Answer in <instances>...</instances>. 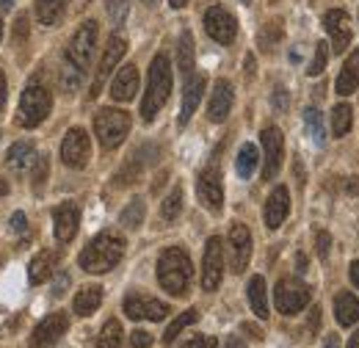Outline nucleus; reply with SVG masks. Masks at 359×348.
<instances>
[{"mask_svg":"<svg viewBox=\"0 0 359 348\" xmlns=\"http://www.w3.org/2000/svg\"><path fill=\"white\" fill-rule=\"evenodd\" d=\"M172 94V64L166 53H158L149 64V78H147V91L141 100V119L152 122L158 116V111L166 105Z\"/></svg>","mask_w":359,"mask_h":348,"instance_id":"f257e3e1","label":"nucleus"},{"mask_svg":"<svg viewBox=\"0 0 359 348\" xmlns=\"http://www.w3.org/2000/svg\"><path fill=\"white\" fill-rule=\"evenodd\" d=\"M257 163H260V152H257V147L255 144H243L241 147V152H238V161H235V172L241 180H249L255 169H257Z\"/></svg>","mask_w":359,"mask_h":348,"instance_id":"c756f323","label":"nucleus"},{"mask_svg":"<svg viewBox=\"0 0 359 348\" xmlns=\"http://www.w3.org/2000/svg\"><path fill=\"white\" fill-rule=\"evenodd\" d=\"M177 64H180V72H182L185 78L194 75V36H191V31H182V34H180Z\"/></svg>","mask_w":359,"mask_h":348,"instance_id":"7c9ffc66","label":"nucleus"},{"mask_svg":"<svg viewBox=\"0 0 359 348\" xmlns=\"http://www.w3.org/2000/svg\"><path fill=\"white\" fill-rule=\"evenodd\" d=\"M105 11H108V17L119 25V22L125 20V14H128V0H105Z\"/></svg>","mask_w":359,"mask_h":348,"instance_id":"a19ab883","label":"nucleus"},{"mask_svg":"<svg viewBox=\"0 0 359 348\" xmlns=\"http://www.w3.org/2000/svg\"><path fill=\"white\" fill-rule=\"evenodd\" d=\"M202 94H205V78L202 75H188L185 78V94H182V111H180V125L182 128L196 114V105H199Z\"/></svg>","mask_w":359,"mask_h":348,"instance_id":"aec40b11","label":"nucleus"},{"mask_svg":"<svg viewBox=\"0 0 359 348\" xmlns=\"http://www.w3.org/2000/svg\"><path fill=\"white\" fill-rule=\"evenodd\" d=\"M14 3H17V0H0V8H3V11H8Z\"/></svg>","mask_w":359,"mask_h":348,"instance_id":"bf43d9fd","label":"nucleus"},{"mask_svg":"<svg viewBox=\"0 0 359 348\" xmlns=\"http://www.w3.org/2000/svg\"><path fill=\"white\" fill-rule=\"evenodd\" d=\"M226 252H229V265H232L235 274H243L249 268V260H252V235H249L246 224L238 221V224L229 227V246H226Z\"/></svg>","mask_w":359,"mask_h":348,"instance_id":"ddd939ff","label":"nucleus"},{"mask_svg":"<svg viewBox=\"0 0 359 348\" xmlns=\"http://www.w3.org/2000/svg\"><path fill=\"white\" fill-rule=\"evenodd\" d=\"M296 262H299V271L304 274V271H307V257H304V255H299V257H296Z\"/></svg>","mask_w":359,"mask_h":348,"instance_id":"6e6d98bb","label":"nucleus"},{"mask_svg":"<svg viewBox=\"0 0 359 348\" xmlns=\"http://www.w3.org/2000/svg\"><path fill=\"white\" fill-rule=\"evenodd\" d=\"M249 304L255 309L257 318H269V293H266V279L263 276H252L249 279Z\"/></svg>","mask_w":359,"mask_h":348,"instance_id":"cd10ccee","label":"nucleus"},{"mask_svg":"<svg viewBox=\"0 0 359 348\" xmlns=\"http://www.w3.org/2000/svg\"><path fill=\"white\" fill-rule=\"evenodd\" d=\"M224 279V241L219 235H213L205 246V257H202V288L208 293L219 290Z\"/></svg>","mask_w":359,"mask_h":348,"instance_id":"6e6552de","label":"nucleus"},{"mask_svg":"<svg viewBox=\"0 0 359 348\" xmlns=\"http://www.w3.org/2000/svg\"><path fill=\"white\" fill-rule=\"evenodd\" d=\"M25 31H28V17L22 14V17L17 20V34H20V36H25Z\"/></svg>","mask_w":359,"mask_h":348,"instance_id":"864d4df0","label":"nucleus"},{"mask_svg":"<svg viewBox=\"0 0 359 348\" xmlns=\"http://www.w3.org/2000/svg\"><path fill=\"white\" fill-rule=\"evenodd\" d=\"M144 3H149V6H155V3H158V0H144Z\"/></svg>","mask_w":359,"mask_h":348,"instance_id":"e2e57ef3","label":"nucleus"},{"mask_svg":"<svg viewBox=\"0 0 359 348\" xmlns=\"http://www.w3.org/2000/svg\"><path fill=\"white\" fill-rule=\"evenodd\" d=\"M94 133L105 149H116L130 133V114L119 108H102L94 116Z\"/></svg>","mask_w":359,"mask_h":348,"instance_id":"39448f33","label":"nucleus"},{"mask_svg":"<svg viewBox=\"0 0 359 348\" xmlns=\"http://www.w3.org/2000/svg\"><path fill=\"white\" fill-rule=\"evenodd\" d=\"M273 302H276V309L282 315H296L302 312L304 307L310 304V288L293 276L287 279H279L276 282V290H273Z\"/></svg>","mask_w":359,"mask_h":348,"instance_id":"0eeeda50","label":"nucleus"},{"mask_svg":"<svg viewBox=\"0 0 359 348\" xmlns=\"http://www.w3.org/2000/svg\"><path fill=\"white\" fill-rule=\"evenodd\" d=\"M191 279H194V265L185 249L172 246L166 252H161L158 257V282L166 293L172 296H185L188 288H191Z\"/></svg>","mask_w":359,"mask_h":348,"instance_id":"f03ea898","label":"nucleus"},{"mask_svg":"<svg viewBox=\"0 0 359 348\" xmlns=\"http://www.w3.org/2000/svg\"><path fill=\"white\" fill-rule=\"evenodd\" d=\"M50 108H53V91L39 78L28 81V86H25L22 97H20V108H17L20 128H28V130L31 128H39L47 119Z\"/></svg>","mask_w":359,"mask_h":348,"instance_id":"20e7f679","label":"nucleus"},{"mask_svg":"<svg viewBox=\"0 0 359 348\" xmlns=\"http://www.w3.org/2000/svg\"><path fill=\"white\" fill-rule=\"evenodd\" d=\"M334 315L340 326H354L359 323V299L354 293H340L334 299Z\"/></svg>","mask_w":359,"mask_h":348,"instance_id":"bb28decb","label":"nucleus"},{"mask_svg":"<svg viewBox=\"0 0 359 348\" xmlns=\"http://www.w3.org/2000/svg\"><path fill=\"white\" fill-rule=\"evenodd\" d=\"M304 125H307V133L313 135V141L320 147L326 141V128H323V116L318 108H307L304 111Z\"/></svg>","mask_w":359,"mask_h":348,"instance_id":"c9c22d12","label":"nucleus"},{"mask_svg":"<svg viewBox=\"0 0 359 348\" xmlns=\"http://www.w3.org/2000/svg\"><path fill=\"white\" fill-rule=\"evenodd\" d=\"M279 36H282V22H269V25L260 31V44H263L266 50H271L273 44L279 42Z\"/></svg>","mask_w":359,"mask_h":348,"instance_id":"ea45409f","label":"nucleus"},{"mask_svg":"<svg viewBox=\"0 0 359 348\" xmlns=\"http://www.w3.org/2000/svg\"><path fill=\"white\" fill-rule=\"evenodd\" d=\"M8 194V182L6 180H0V196H6Z\"/></svg>","mask_w":359,"mask_h":348,"instance_id":"680f3d73","label":"nucleus"},{"mask_svg":"<svg viewBox=\"0 0 359 348\" xmlns=\"http://www.w3.org/2000/svg\"><path fill=\"white\" fill-rule=\"evenodd\" d=\"M122 257H125V241L114 232H100L81 252V268L89 274H105V271L116 268Z\"/></svg>","mask_w":359,"mask_h":348,"instance_id":"7ed1b4c3","label":"nucleus"},{"mask_svg":"<svg viewBox=\"0 0 359 348\" xmlns=\"http://www.w3.org/2000/svg\"><path fill=\"white\" fill-rule=\"evenodd\" d=\"M326 61H329V44L326 42H318L315 44V58L313 64H310V69H307V75H320L323 69H326Z\"/></svg>","mask_w":359,"mask_h":348,"instance_id":"58836bf2","label":"nucleus"},{"mask_svg":"<svg viewBox=\"0 0 359 348\" xmlns=\"http://www.w3.org/2000/svg\"><path fill=\"white\" fill-rule=\"evenodd\" d=\"M128 53V42H125V36H119V34H114L108 44H105V53H102V58H100V67H97V75H94V83H91V91L89 97H100V91L105 86V81H108V75L116 69V64L122 61V55Z\"/></svg>","mask_w":359,"mask_h":348,"instance_id":"9b49d317","label":"nucleus"},{"mask_svg":"<svg viewBox=\"0 0 359 348\" xmlns=\"http://www.w3.org/2000/svg\"><path fill=\"white\" fill-rule=\"evenodd\" d=\"M144 216H147V205H144V199H133V202L122 210L119 224L128 227V229H138V227L144 224Z\"/></svg>","mask_w":359,"mask_h":348,"instance_id":"72a5a7b5","label":"nucleus"},{"mask_svg":"<svg viewBox=\"0 0 359 348\" xmlns=\"http://www.w3.org/2000/svg\"><path fill=\"white\" fill-rule=\"evenodd\" d=\"M58 252L55 249H47V252H39L34 260H31V265H28V276H31V282L34 285H42V282H47L53 274H55V262H58Z\"/></svg>","mask_w":359,"mask_h":348,"instance_id":"b1692460","label":"nucleus"},{"mask_svg":"<svg viewBox=\"0 0 359 348\" xmlns=\"http://www.w3.org/2000/svg\"><path fill=\"white\" fill-rule=\"evenodd\" d=\"M232 111V86L226 81H216L210 102H208V119L210 122H224Z\"/></svg>","mask_w":359,"mask_h":348,"instance_id":"412c9836","label":"nucleus"},{"mask_svg":"<svg viewBox=\"0 0 359 348\" xmlns=\"http://www.w3.org/2000/svg\"><path fill=\"white\" fill-rule=\"evenodd\" d=\"M359 86V50H354L351 55H348V61L343 64V72H340V78H337V94H351V91H357Z\"/></svg>","mask_w":359,"mask_h":348,"instance_id":"a878e982","label":"nucleus"},{"mask_svg":"<svg viewBox=\"0 0 359 348\" xmlns=\"http://www.w3.org/2000/svg\"><path fill=\"white\" fill-rule=\"evenodd\" d=\"M182 348H219V340L213 335H196V337H191Z\"/></svg>","mask_w":359,"mask_h":348,"instance_id":"79ce46f5","label":"nucleus"},{"mask_svg":"<svg viewBox=\"0 0 359 348\" xmlns=\"http://www.w3.org/2000/svg\"><path fill=\"white\" fill-rule=\"evenodd\" d=\"M94 47H97V22L89 20V22H83V25L75 31L72 42L67 47L64 61L72 64L75 69H81V72L86 75V69L91 67V58H94Z\"/></svg>","mask_w":359,"mask_h":348,"instance_id":"423d86ee","label":"nucleus"},{"mask_svg":"<svg viewBox=\"0 0 359 348\" xmlns=\"http://www.w3.org/2000/svg\"><path fill=\"white\" fill-rule=\"evenodd\" d=\"M97 348H122V323H119L116 318H111V321L102 326Z\"/></svg>","mask_w":359,"mask_h":348,"instance_id":"f704fd0d","label":"nucleus"},{"mask_svg":"<svg viewBox=\"0 0 359 348\" xmlns=\"http://www.w3.org/2000/svg\"><path fill=\"white\" fill-rule=\"evenodd\" d=\"M6 163H8V169L14 174H25L28 169H34V163H36V149H34V144H31V141H17V144H11L8 152H6Z\"/></svg>","mask_w":359,"mask_h":348,"instance_id":"4be33fe9","label":"nucleus"},{"mask_svg":"<svg viewBox=\"0 0 359 348\" xmlns=\"http://www.w3.org/2000/svg\"><path fill=\"white\" fill-rule=\"evenodd\" d=\"M318 323H320V307L310 309V332H318Z\"/></svg>","mask_w":359,"mask_h":348,"instance_id":"09e8293b","label":"nucleus"},{"mask_svg":"<svg viewBox=\"0 0 359 348\" xmlns=\"http://www.w3.org/2000/svg\"><path fill=\"white\" fill-rule=\"evenodd\" d=\"M67 6L69 0H36V20L42 25H58L67 14Z\"/></svg>","mask_w":359,"mask_h":348,"instance_id":"c85d7f7f","label":"nucleus"},{"mask_svg":"<svg viewBox=\"0 0 359 348\" xmlns=\"http://www.w3.org/2000/svg\"><path fill=\"white\" fill-rule=\"evenodd\" d=\"M78 221H81V210L75 202H61L53 210V232L58 243H69L78 235Z\"/></svg>","mask_w":359,"mask_h":348,"instance_id":"dca6fc26","label":"nucleus"},{"mask_svg":"<svg viewBox=\"0 0 359 348\" xmlns=\"http://www.w3.org/2000/svg\"><path fill=\"white\" fill-rule=\"evenodd\" d=\"M199 321V309H185L182 315H177L172 323H169V329H166V335H163V343L166 346H172L175 340H177V335L185 329V326H191V323H196Z\"/></svg>","mask_w":359,"mask_h":348,"instance_id":"473e14b6","label":"nucleus"},{"mask_svg":"<svg viewBox=\"0 0 359 348\" xmlns=\"http://www.w3.org/2000/svg\"><path fill=\"white\" fill-rule=\"evenodd\" d=\"M102 304V288L100 285H86L78 290L75 302H72V309L81 315V318H89L91 312H97V307Z\"/></svg>","mask_w":359,"mask_h":348,"instance_id":"393cba45","label":"nucleus"},{"mask_svg":"<svg viewBox=\"0 0 359 348\" xmlns=\"http://www.w3.org/2000/svg\"><path fill=\"white\" fill-rule=\"evenodd\" d=\"M323 28H326V34H329V39H332V50H334V53H343V50L351 44V20H348V14H346L343 8L326 11Z\"/></svg>","mask_w":359,"mask_h":348,"instance_id":"f3484780","label":"nucleus"},{"mask_svg":"<svg viewBox=\"0 0 359 348\" xmlns=\"http://www.w3.org/2000/svg\"><path fill=\"white\" fill-rule=\"evenodd\" d=\"M263 152H266L263 180H273L282 169V158H285V138H282L279 128H266L263 130Z\"/></svg>","mask_w":359,"mask_h":348,"instance_id":"a211bd4d","label":"nucleus"},{"mask_svg":"<svg viewBox=\"0 0 359 348\" xmlns=\"http://www.w3.org/2000/svg\"><path fill=\"white\" fill-rule=\"evenodd\" d=\"M348 274H351V282L357 285V290H359V260L351 262V268H348Z\"/></svg>","mask_w":359,"mask_h":348,"instance_id":"3c124183","label":"nucleus"},{"mask_svg":"<svg viewBox=\"0 0 359 348\" xmlns=\"http://www.w3.org/2000/svg\"><path fill=\"white\" fill-rule=\"evenodd\" d=\"M11 227H14L17 232H25V213H20V210H17V213L11 216Z\"/></svg>","mask_w":359,"mask_h":348,"instance_id":"de8ad7c7","label":"nucleus"},{"mask_svg":"<svg viewBox=\"0 0 359 348\" xmlns=\"http://www.w3.org/2000/svg\"><path fill=\"white\" fill-rule=\"evenodd\" d=\"M135 91H138V69L133 64H128V67H122L116 72V78L111 83V97L116 102H130L135 97Z\"/></svg>","mask_w":359,"mask_h":348,"instance_id":"5701e85b","label":"nucleus"},{"mask_svg":"<svg viewBox=\"0 0 359 348\" xmlns=\"http://www.w3.org/2000/svg\"><path fill=\"white\" fill-rule=\"evenodd\" d=\"M89 158H91L89 133L83 130V128H72V130L64 135V141H61V161L69 169H86Z\"/></svg>","mask_w":359,"mask_h":348,"instance_id":"9d476101","label":"nucleus"},{"mask_svg":"<svg viewBox=\"0 0 359 348\" xmlns=\"http://www.w3.org/2000/svg\"><path fill=\"white\" fill-rule=\"evenodd\" d=\"M323 348H337V337H334V335H329V337H326V343H323Z\"/></svg>","mask_w":359,"mask_h":348,"instance_id":"4d7b16f0","label":"nucleus"},{"mask_svg":"<svg viewBox=\"0 0 359 348\" xmlns=\"http://www.w3.org/2000/svg\"><path fill=\"white\" fill-rule=\"evenodd\" d=\"M241 3H249V0H241Z\"/></svg>","mask_w":359,"mask_h":348,"instance_id":"69168bd1","label":"nucleus"},{"mask_svg":"<svg viewBox=\"0 0 359 348\" xmlns=\"http://www.w3.org/2000/svg\"><path fill=\"white\" fill-rule=\"evenodd\" d=\"M346 191H348V194H359V180H357V177H354L348 185H346Z\"/></svg>","mask_w":359,"mask_h":348,"instance_id":"5fc2aeb1","label":"nucleus"},{"mask_svg":"<svg viewBox=\"0 0 359 348\" xmlns=\"http://www.w3.org/2000/svg\"><path fill=\"white\" fill-rule=\"evenodd\" d=\"M152 346V335L149 332H144V329H138L130 335V348H149Z\"/></svg>","mask_w":359,"mask_h":348,"instance_id":"a18cd8bd","label":"nucleus"},{"mask_svg":"<svg viewBox=\"0 0 359 348\" xmlns=\"http://www.w3.org/2000/svg\"><path fill=\"white\" fill-rule=\"evenodd\" d=\"M185 3H188V0H169V6H172V8H182Z\"/></svg>","mask_w":359,"mask_h":348,"instance_id":"052dcab7","label":"nucleus"},{"mask_svg":"<svg viewBox=\"0 0 359 348\" xmlns=\"http://www.w3.org/2000/svg\"><path fill=\"white\" fill-rule=\"evenodd\" d=\"M315 246H318V257L326 260V257H329V249H332V238H329V232L320 229V232L315 235Z\"/></svg>","mask_w":359,"mask_h":348,"instance_id":"37998d69","label":"nucleus"},{"mask_svg":"<svg viewBox=\"0 0 359 348\" xmlns=\"http://www.w3.org/2000/svg\"><path fill=\"white\" fill-rule=\"evenodd\" d=\"M273 108H276V111H285V108H287V91L282 86L273 88Z\"/></svg>","mask_w":359,"mask_h":348,"instance_id":"49530a36","label":"nucleus"},{"mask_svg":"<svg viewBox=\"0 0 359 348\" xmlns=\"http://www.w3.org/2000/svg\"><path fill=\"white\" fill-rule=\"evenodd\" d=\"M125 312H128V318H133V321H163L172 309H169V304H163V302H158V299H152V296L130 293V296L125 299Z\"/></svg>","mask_w":359,"mask_h":348,"instance_id":"2eb2a0df","label":"nucleus"},{"mask_svg":"<svg viewBox=\"0 0 359 348\" xmlns=\"http://www.w3.org/2000/svg\"><path fill=\"white\" fill-rule=\"evenodd\" d=\"M47 180V158H36V172H34V188L42 191Z\"/></svg>","mask_w":359,"mask_h":348,"instance_id":"c03bdc74","label":"nucleus"},{"mask_svg":"<svg viewBox=\"0 0 359 348\" xmlns=\"http://www.w3.org/2000/svg\"><path fill=\"white\" fill-rule=\"evenodd\" d=\"M205 31L219 44H232L238 36V22L224 6H213L205 11Z\"/></svg>","mask_w":359,"mask_h":348,"instance_id":"f8f14e48","label":"nucleus"},{"mask_svg":"<svg viewBox=\"0 0 359 348\" xmlns=\"http://www.w3.org/2000/svg\"><path fill=\"white\" fill-rule=\"evenodd\" d=\"M6 91H8V88H6V75L0 72V111H3V105H6Z\"/></svg>","mask_w":359,"mask_h":348,"instance_id":"603ef678","label":"nucleus"},{"mask_svg":"<svg viewBox=\"0 0 359 348\" xmlns=\"http://www.w3.org/2000/svg\"><path fill=\"white\" fill-rule=\"evenodd\" d=\"M67 329H69L67 312H53V315H47L45 321L36 323V329H34V335H31V346L53 348L64 335H67Z\"/></svg>","mask_w":359,"mask_h":348,"instance_id":"4468645a","label":"nucleus"},{"mask_svg":"<svg viewBox=\"0 0 359 348\" xmlns=\"http://www.w3.org/2000/svg\"><path fill=\"white\" fill-rule=\"evenodd\" d=\"M290 213V194L285 185H276L271 191L269 202H266V227L269 229H276L285 224V218Z\"/></svg>","mask_w":359,"mask_h":348,"instance_id":"6ab92c4d","label":"nucleus"},{"mask_svg":"<svg viewBox=\"0 0 359 348\" xmlns=\"http://www.w3.org/2000/svg\"><path fill=\"white\" fill-rule=\"evenodd\" d=\"M348 348H359V332L351 335V340H348Z\"/></svg>","mask_w":359,"mask_h":348,"instance_id":"13d9d810","label":"nucleus"},{"mask_svg":"<svg viewBox=\"0 0 359 348\" xmlns=\"http://www.w3.org/2000/svg\"><path fill=\"white\" fill-rule=\"evenodd\" d=\"M196 196H199L205 210H210L216 216L222 213V208H224V185H222V172L216 166H208L196 177Z\"/></svg>","mask_w":359,"mask_h":348,"instance_id":"1a4fd4ad","label":"nucleus"},{"mask_svg":"<svg viewBox=\"0 0 359 348\" xmlns=\"http://www.w3.org/2000/svg\"><path fill=\"white\" fill-rule=\"evenodd\" d=\"M83 72L81 69H75L72 64H61V72H58V81H61V88L64 91H75V88H81V83H83Z\"/></svg>","mask_w":359,"mask_h":348,"instance_id":"e433bc0d","label":"nucleus"},{"mask_svg":"<svg viewBox=\"0 0 359 348\" xmlns=\"http://www.w3.org/2000/svg\"><path fill=\"white\" fill-rule=\"evenodd\" d=\"M182 213V188H172V194L163 199V205H161V216L166 218V221H175V218Z\"/></svg>","mask_w":359,"mask_h":348,"instance_id":"4c0bfd02","label":"nucleus"},{"mask_svg":"<svg viewBox=\"0 0 359 348\" xmlns=\"http://www.w3.org/2000/svg\"><path fill=\"white\" fill-rule=\"evenodd\" d=\"M0 39H3V20H0Z\"/></svg>","mask_w":359,"mask_h":348,"instance_id":"0e129e2a","label":"nucleus"},{"mask_svg":"<svg viewBox=\"0 0 359 348\" xmlns=\"http://www.w3.org/2000/svg\"><path fill=\"white\" fill-rule=\"evenodd\" d=\"M224 348H249V346H246V343H243L238 335H229V337H226V343H224Z\"/></svg>","mask_w":359,"mask_h":348,"instance_id":"8fccbe9b","label":"nucleus"},{"mask_svg":"<svg viewBox=\"0 0 359 348\" xmlns=\"http://www.w3.org/2000/svg\"><path fill=\"white\" fill-rule=\"evenodd\" d=\"M351 122H354V108H351L348 102L334 105V111H332V133H334L337 138H343L346 133L351 130Z\"/></svg>","mask_w":359,"mask_h":348,"instance_id":"2f4dec72","label":"nucleus"}]
</instances>
